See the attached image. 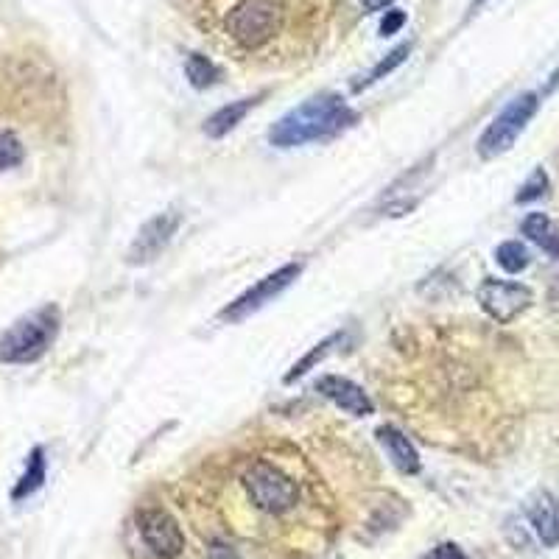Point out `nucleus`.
<instances>
[{
	"mask_svg": "<svg viewBox=\"0 0 559 559\" xmlns=\"http://www.w3.org/2000/svg\"><path fill=\"white\" fill-rule=\"evenodd\" d=\"M358 121L355 110L336 93L308 98L305 104L286 112L280 121L269 129V143L277 149H294L305 143H322L330 137L341 135Z\"/></svg>",
	"mask_w": 559,
	"mask_h": 559,
	"instance_id": "f257e3e1",
	"label": "nucleus"
},
{
	"mask_svg": "<svg viewBox=\"0 0 559 559\" xmlns=\"http://www.w3.org/2000/svg\"><path fill=\"white\" fill-rule=\"evenodd\" d=\"M62 325L56 305H45L34 314L17 319L12 328L0 333V364H34L48 353Z\"/></svg>",
	"mask_w": 559,
	"mask_h": 559,
	"instance_id": "f03ea898",
	"label": "nucleus"
},
{
	"mask_svg": "<svg viewBox=\"0 0 559 559\" xmlns=\"http://www.w3.org/2000/svg\"><path fill=\"white\" fill-rule=\"evenodd\" d=\"M540 110V96L537 93H520L512 98L504 110L495 115V121L484 129V135L478 137L476 149L484 160H495L515 146V140L523 135V129L529 126L534 115Z\"/></svg>",
	"mask_w": 559,
	"mask_h": 559,
	"instance_id": "7ed1b4c3",
	"label": "nucleus"
},
{
	"mask_svg": "<svg viewBox=\"0 0 559 559\" xmlns=\"http://www.w3.org/2000/svg\"><path fill=\"white\" fill-rule=\"evenodd\" d=\"M283 12L274 0H241L227 17V31L244 48H260L277 34Z\"/></svg>",
	"mask_w": 559,
	"mask_h": 559,
	"instance_id": "20e7f679",
	"label": "nucleus"
},
{
	"mask_svg": "<svg viewBox=\"0 0 559 559\" xmlns=\"http://www.w3.org/2000/svg\"><path fill=\"white\" fill-rule=\"evenodd\" d=\"M244 487L258 509L280 515L297 504V484L266 462L252 464L244 473Z\"/></svg>",
	"mask_w": 559,
	"mask_h": 559,
	"instance_id": "39448f33",
	"label": "nucleus"
},
{
	"mask_svg": "<svg viewBox=\"0 0 559 559\" xmlns=\"http://www.w3.org/2000/svg\"><path fill=\"white\" fill-rule=\"evenodd\" d=\"M300 274H302V263H286L283 269L266 274V277L258 280L255 286L246 288L241 297H235V300L221 311L219 319L221 322H230V325L244 322V319H249L252 314H258L260 308H266L274 297H280V294H283V291H286Z\"/></svg>",
	"mask_w": 559,
	"mask_h": 559,
	"instance_id": "423d86ee",
	"label": "nucleus"
},
{
	"mask_svg": "<svg viewBox=\"0 0 559 559\" xmlns=\"http://www.w3.org/2000/svg\"><path fill=\"white\" fill-rule=\"evenodd\" d=\"M481 311L495 319L498 325H509L515 322L529 305H532L534 294L532 288L523 283H512V280H495V277H484L476 291Z\"/></svg>",
	"mask_w": 559,
	"mask_h": 559,
	"instance_id": "0eeeda50",
	"label": "nucleus"
},
{
	"mask_svg": "<svg viewBox=\"0 0 559 559\" xmlns=\"http://www.w3.org/2000/svg\"><path fill=\"white\" fill-rule=\"evenodd\" d=\"M179 224H182V216L177 210H165V213H157L154 219L146 221L140 227V232H137L132 246H129V252H126V263L129 266H149V263H154L168 249V244L174 241Z\"/></svg>",
	"mask_w": 559,
	"mask_h": 559,
	"instance_id": "6e6552de",
	"label": "nucleus"
},
{
	"mask_svg": "<svg viewBox=\"0 0 559 559\" xmlns=\"http://www.w3.org/2000/svg\"><path fill=\"white\" fill-rule=\"evenodd\" d=\"M137 526L146 540V546L163 559H174L185 548V534L179 529V523L165 509H143L137 515Z\"/></svg>",
	"mask_w": 559,
	"mask_h": 559,
	"instance_id": "1a4fd4ad",
	"label": "nucleus"
},
{
	"mask_svg": "<svg viewBox=\"0 0 559 559\" xmlns=\"http://www.w3.org/2000/svg\"><path fill=\"white\" fill-rule=\"evenodd\" d=\"M316 392L322 397H328L330 403H336L341 411L353 414V417H369L375 411V403L369 400V395L353 383L350 378L341 375H322L316 381Z\"/></svg>",
	"mask_w": 559,
	"mask_h": 559,
	"instance_id": "9d476101",
	"label": "nucleus"
},
{
	"mask_svg": "<svg viewBox=\"0 0 559 559\" xmlns=\"http://www.w3.org/2000/svg\"><path fill=\"white\" fill-rule=\"evenodd\" d=\"M526 518H529V523H532V529L537 532L543 546H559V506L551 498V492H534L532 498H529V504H526Z\"/></svg>",
	"mask_w": 559,
	"mask_h": 559,
	"instance_id": "9b49d317",
	"label": "nucleus"
},
{
	"mask_svg": "<svg viewBox=\"0 0 559 559\" xmlns=\"http://www.w3.org/2000/svg\"><path fill=\"white\" fill-rule=\"evenodd\" d=\"M375 437H378L381 448L389 453V459H392V464L400 473H406V476L420 473V453H417V448L411 445L403 431H397L395 425H381L375 431Z\"/></svg>",
	"mask_w": 559,
	"mask_h": 559,
	"instance_id": "f8f14e48",
	"label": "nucleus"
},
{
	"mask_svg": "<svg viewBox=\"0 0 559 559\" xmlns=\"http://www.w3.org/2000/svg\"><path fill=\"white\" fill-rule=\"evenodd\" d=\"M523 235L532 241L534 246H540L546 255L559 260V227L548 219L546 213H529L523 224H520Z\"/></svg>",
	"mask_w": 559,
	"mask_h": 559,
	"instance_id": "ddd939ff",
	"label": "nucleus"
},
{
	"mask_svg": "<svg viewBox=\"0 0 559 559\" xmlns=\"http://www.w3.org/2000/svg\"><path fill=\"white\" fill-rule=\"evenodd\" d=\"M260 101V96L255 98H241V101H232L227 107H221L219 112H213L205 123V135L207 137H224L230 135L232 129L238 126V123L244 121L249 110L255 107Z\"/></svg>",
	"mask_w": 559,
	"mask_h": 559,
	"instance_id": "4468645a",
	"label": "nucleus"
},
{
	"mask_svg": "<svg viewBox=\"0 0 559 559\" xmlns=\"http://www.w3.org/2000/svg\"><path fill=\"white\" fill-rule=\"evenodd\" d=\"M45 473H48V467H45V450L34 448L28 453L23 476L14 484L12 501H23V498H28V495H34V492L40 490L42 484H45Z\"/></svg>",
	"mask_w": 559,
	"mask_h": 559,
	"instance_id": "2eb2a0df",
	"label": "nucleus"
},
{
	"mask_svg": "<svg viewBox=\"0 0 559 559\" xmlns=\"http://www.w3.org/2000/svg\"><path fill=\"white\" fill-rule=\"evenodd\" d=\"M341 341H344V333H333V336H328V339H325V341H319V344H316L311 353L302 355L300 361H297L294 367L288 369L286 378H283V381L294 383V381H297V378H302V375H305L308 369H314L316 364H322V361H325V358H328V355L333 353L336 347H339Z\"/></svg>",
	"mask_w": 559,
	"mask_h": 559,
	"instance_id": "dca6fc26",
	"label": "nucleus"
},
{
	"mask_svg": "<svg viewBox=\"0 0 559 559\" xmlns=\"http://www.w3.org/2000/svg\"><path fill=\"white\" fill-rule=\"evenodd\" d=\"M411 54V42H403V45H397L395 51H389V54L383 56L381 62L375 65V68L369 70L367 73V79H361V82H355L353 84V90L355 93H361V90H367V87H372L375 82H381V79H386L389 73L395 68H400L403 62H406V56Z\"/></svg>",
	"mask_w": 559,
	"mask_h": 559,
	"instance_id": "f3484780",
	"label": "nucleus"
},
{
	"mask_svg": "<svg viewBox=\"0 0 559 559\" xmlns=\"http://www.w3.org/2000/svg\"><path fill=\"white\" fill-rule=\"evenodd\" d=\"M495 260H498V266L506 274H520L532 263V255H529V249L520 244V241H504V244L495 249Z\"/></svg>",
	"mask_w": 559,
	"mask_h": 559,
	"instance_id": "a211bd4d",
	"label": "nucleus"
},
{
	"mask_svg": "<svg viewBox=\"0 0 559 559\" xmlns=\"http://www.w3.org/2000/svg\"><path fill=\"white\" fill-rule=\"evenodd\" d=\"M185 73H188V82H191L196 90H207L210 84L219 79V68L202 54L188 56V62H185Z\"/></svg>",
	"mask_w": 559,
	"mask_h": 559,
	"instance_id": "6ab92c4d",
	"label": "nucleus"
},
{
	"mask_svg": "<svg viewBox=\"0 0 559 559\" xmlns=\"http://www.w3.org/2000/svg\"><path fill=\"white\" fill-rule=\"evenodd\" d=\"M548 191V174L543 168H534L532 177L526 179L523 185H520L518 196H515V202L518 205H526V202H534V199H540V196H546Z\"/></svg>",
	"mask_w": 559,
	"mask_h": 559,
	"instance_id": "aec40b11",
	"label": "nucleus"
},
{
	"mask_svg": "<svg viewBox=\"0 0 559 559\" xmlns=\"http://www.w3.org/2000/svg\"><path fill=\"white\" fill-rule=\"evenodd\" d=\"M23 163V146L14 135H0V171H9Z\"/></svg>",
	"mask_w": 559,
	"mask_h": 559,
	"instance_id": "412c9836",
	"label": "nucleus"
},
{
	"mask_svg": "<svg viewBox=\"0 0 559 559\" xmlns=\"http://www.w3.org/2000/svg\"><path fill=\"white\" fill-rule=\"evenodd\" d=\"M423 559H467V554L456 543H442V546L431 548Z\"/></svg>",
	"mask_w": 559,
	"mask_h": 559,
	"instance_id": "4be33fe9",
	"label": "nucleus"
},
{
	"mask_svg": "<svg viewBox=\"0 0 559 559\" xmlns=\"http://www.w3.org/2000/svg\"><path fill=\"white\" fill-rule=\"evenodd\" d=\"M406 26V12H386V17H383L381 23V34L383 37H392V34H397L400 28Z\"/></svg>",
	"mask_w": 559,
	"mask_h": 559,
	"instance_id": "5701e85b",
	"label": "nucleus"
},
{
	"mask_svg": "<svg viewBox=\"0 0 559 559\" xmlns=\"http://www.w3.org/2000/svg\"><path fill=\"white\" fill-rule=\"evenodd\" d=\"M361 3H364L367 12H381V9H386V6H392L395 0H361Z\"/></svg>",
	"mask_w": 559,
	"mask_h": 559,
	"instance_id": "b1692460",
	"label": "nucleus"
},
{
	"mask_svg": "<svg viewBox=\"0 0 559 559\" xmlns=\"http://www.w3.org/2000/svg\"><path fill=\"white\" fill-rule=\"evenodd\" d=\"M210 557L213 559H238V554L232 551V548H224V546H216L210 551Z\"/></svg>",
	"mask_w": 559,
	"mask_h": 559,
	"instance_id": "393cba45",
	"label": "nucleus"
},
{
	"mask_svg": "<svg viewBox=\"0 0 559 559\" xmlns=\"http://www.w3.org/2000/svg\"><path fill=\"white\" fill-rule=\"evenodd\" d=\"M481 3H484V0H473V6H481Z\"/></svg>",
	"mask_w": 559,
	"mask_h": 559,
	"instance_id": "a878e982",
	"label": "nucleus"
}]
</instances>
